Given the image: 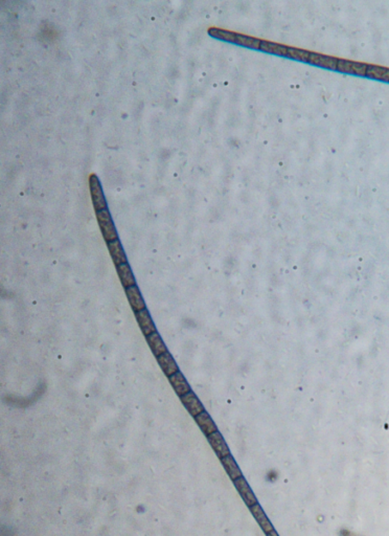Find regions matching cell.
<instances>
[{"label": "cell", "instance_id": "cell-1", "mask_svg": "<svg viewBox=\"0 0 389 536\" xmlns=\"http://www.w3.org/2000/svg\"><path fill=\"white\" fill-rule=\"evenodd\" d=\"M95 214H96V219H97V222H99L100 229L102 231L105 241L109 243V242H113L118 240L117 232L115 230L114 223L112 221V218H111L108 207L105 209L99 210V211H95Z\"/></svg>", "mask_w": 389, "mask_h": 536}, {"label": "cell", "instance_id": "cell-2", "mask_svg": "<svg viewBox=\"0 0 389 536\" xmlns=\"http://www.w3.org/2000/svg\"><path fill=\"white\" fill-rule=\"evenodd\" d=\"M88 182H89V190H90L91 200H92L94 210L99 211V210L107 208L108 207L107 201H106L99 177H97L96 174L92 173L88 177Z\"/></svg>", "mask_w": 389, "mask_h": 536}, {"label": "cell", "instance_id": "cell-3", "mask_svg": "<svg viewBox=\"0 0 389 536\" xmlns=\"http://www.w3.org/2000/svg\"><path fill=\"white\" fill-rule=\"evenodd\" d=\"M368 65L358 62H352L346 60H338L337 70L343 74L365 76Z\"/></svg>", "mask_w": 389, "mask_h": 536}, {"label": "cell", "instance_id": "cell-4", "mask_svg": "<svg viewBox=\"0 0 389 536\" xmlns=\"http://www.w3.org/2000/svg\"><path fill=\"white\" fill-rule=\"evenodd\" d=\"M308 63L313 64V65L318 66V67H322V68L332 69V70H337L338 59L330 57V56L321 55V53L311 52Z\"/></svg>", "mask_w": 389, "mask_h": 536}, {"label": "cell", "instance_id": "cell-5", "mask_svg": "<svg viewBox=\"0 0 389 536\" xmlns=\"http://www.w3.org/2000/svg\"><path fill=\"white\" fill-rule=\"evenodd\" d=\"M207 438H208V441H210L213 449L215 450V453L217 454V456L221 460L230 455L228 446L226 445V443H225V441L223 439V437H222V435L218 431L216 433L208 436Z\"/></svg>", "mask_w": 389, "mask_h": 536}, {"label": "cell", "instance_id": "cell-6", "mask_svg": "<svg viewBox=\"0 0 389 536\" xmlns=\"http://www.w3.org/2000/svg\"><path fill=\"white\" fill-rule=\"evenodd\" d=\"M180 398H181L183 405L186 407V410L192 417H197L199 414L204 412V407L202 403L191 391Z\"/></svg>", "mask_w": 389, "mask_h": 536}, {"label": "cell", "instance_id": "cell-7", "mask_svg": "<svg viewBox=\"0 0 389 536\" xmlns=\"http://www.w3.org/2000/svg\"><path fill=\"white\" fill-rule=\"evenodd\" d=\"M234 485L235 487H237L238 491L240 492V495L242 497V499L244 500V502L249 506V507H252L254 506L255 504H257V501H256V498L254 497L252 490L250 489L248 483L246 482V479L241 476L239 478H237L234 481Z\"/></svg>", "mask_w": 389, "mask_h": 536}, {"label": "cell", "instance_id": "cell-8", "mask_svg": "<svg viewBox=\"0 0 389 536\" xmlns=\"http://www.w3.org/2000/svg\"><path fill=\"white\" fill-rule=\"evenodd\" d=\"M135 316H136V319H137V323L138 325H140L143 333L147 336L153 334L154 332H156V327L154 325V323H153L151 316H150V313L147 309H144L142 310V311L140 312H136L135 313Z\"/></svg>", "mask_w": 389, "mask_h": 536}, {"label": "cell", "instance_id": "cell-9", "mask_svg": "<svg viewBox=\"0 0 389 536\" xmlns=\"http://www.w3.org/2000/svg\"><path fill=\"white\" fill-rule=\"evenodd\" d=\"M126 294H127L128 301L130 303V306L133 309V311H135V313L140 312V311H142V310L146 309V304H145L144 299H143L142 294L140 292V289H138L136 286L127 288L126 289Z\"/></svg>", "mask_w": 389, "mask_h": 536}, {"label": "cell", "instance_id": "cell-10", "mask_svg": "<svg viewBox=\"0 0 389 536\" xmlns=\"http://www.w3.org/2000/svg\"><path fill=\"white\" fill-rule=\"evenodd\" d=\"M169 379H170V383H171L173 389L175 390L176 394L178 395L179 397H182V396H184V395H186L187 393L190 392L189 385L187 384V382L185 380V378H184V376L182 375L181 372H177L176 374H174L171 377H169Z\"/></svg>", "mask_w": 389, "mask_h": 536}, {"label": "cell", "instance_id": "cell-11", "mask_svg": "<svg viewBox=\"0 0 389 536\" xmlns=\"http://www.w3.org/2000/svg\"><path fill=\"white\" fill-rule=\"evenodd\" d=\"M107 244H108V249H109V252H110V256H111V258H112V261H113V263L116 266H119L121 264L127 263L126 253H124V251L122 249V246H121V244L119 242V240H116V241H113V242H109Z\"/></svg>", "mask_w": 389, "mask_h": 536}, {"label": "cell", "instance_id": "cell-12", "mask_svg": "<svg viewBox=\"0 0 389 536\" xmlns=\"http://www.w3.org/2000/svg\"><path fill=\"white\" fill-rule=\"evenodd\" d=\"M157 360H158V363L160 365L161 370L163 371L164 375H166L168 377H171L172 375L176 374L178 371V366L175 362V360L173 359L172 355L169 353V352H166V353L162 354L161 356L157 357Z\"/></svg>", "mask_w": 389, "mask_h": 536}, {"label": "cell", "instance_id": "cell-13", "mask_svg": "<svg viewBox=\"0 0 389 536\" xmlns=\"http://www.w3.org/2000/svg\"><path fill=\"white\" fill-rule=\"evenodd\" d=\"M116 270H117L119 280L124 288L127 289V288L135 286V278L133 276L130 266L127 263L116 266Z\"/></svg>", "mask_w": 389, "mask_h": 536}, {"label": "cell", "instance_id": "cell-14", "mask_svg": "<svg viewBox=\"0 0 389 536\" xmlns=\"http://www.w3.org/2000/svg\"><path fill=\"white\" fill-rule=\"evenodd\" d=\"M250 510H251V513L256 518L257 523L260 524V526L264 530V532H265L266 534H268V533H270V532H272L274 530L273 526L271 525L269 519L267 518L265 512L263 511V509H262L261 506L258 504H255L254 506L250 507Z\"/></svg>", "mask_w": 389, "mask_h": 536}, {"label": "cell", "instance_id": "cell-15", "mask_svg": "<svg viewBox=\"0 0 389 536\" xmlns=\"http://www.w3.org/2000/svg\"><path fill=\"white\" fill-rule=\"evenodd\" d=\"M194 420H196V422L198 423V425L200 426L201 431L207 437L217 432V426L214 423L213 419L205 411L202 412L201 414H199L197 417H194Z\"/></svg>", "mask_w": 389, "mask_h": 536}, {"label": "cell", "instance_id": "cell-16", "mask_svg": "<svg viewBox=\"0 0 389 536\" xmlns=\"http://www.w3.org/2000/svg\"><path fill=\"white\" fill-rule=\"evenodd\" d=\"M147 342L153 352V354H154L155 356L159 357L161 356L162 354L166 353V347L163 343V341L161 340L160 335L157 333V332H154L153 334L147 336Z\"/></svg>", "mask_w": 389, "mask_h": 536}, {"label": "cell", "instance_id": "cell-17", "mask_svg": "<svg viewBox=\"0 0 389 536\" xmlns=\"http://www.w3.org/2000/svg\"><path fill=\"white\" fill-rule=\"evenodd\" d=\"M233 44L244 46V47H247V48L260 49L261 48V44H262V40L256 39L254 37H250V36H246V35H243V34L235 33Z\"/></svg>", "mask_w": 389, "mask_h": 536}, {"label": "cell", "instance_id": "cell-18", "mask_svg": "<svg viewBox=\"0 0 389 536\" xmlns=\"http://www.w3.org/2000/svg\"><path fill=\"white\" fill-rule=\"evenodd\" d=\"M288 48H289L288 46L283 45V44L273 43V42H269V41H262L260 49L268 53L281 56V57H287Z\"/></svg>", "mask_w": 389, "mask_h": 536}, {"label": "cell", "instance_id": "cell-19", "mask_svg": "<svg viewBox=\"0 0 389 536\" xmlns=\"http://www.w3.org/2000/svg\"><path fill=\"white\" fill-rule=\"evenodd\" d=\"M222 464H223V466L225 467L227 473L229 474V476L231 477V479H233V481H235V479L242 476V472L239 466L230 455L222 459Z\"/></svg>", "mask_w": 389, "mask_h": 536}, {"label": "cell", "instance_id": "cell-20", "mask_svg": "<svg viewBox=\"0 0 389 536\" xmlns=\"http://www.w3.org/2000/svg\"><path fill=\"white\" fill-rule=\"evenodd\" d=\"M365 76L377 80L389 81V69L378 66H368Z\"/></svg>", "mask_w": 389, "mask_h": 536}, {"label": "cell", "instance_id": "cell-21", "mask_svg": "<svg viewBox=\"0 0 389 536\" xmlns=\"http://www.w3.org/2000/svg\"><path fill=\"white\" fill-rule=\"evenodd\" d=\"M310 53L311 52L307 51V50L295 48V47H289L287 57L291 58V59L297 60V61H301V62H308L309 61V57H310Z\"/></svg>", "mask_w": 389, "mask_h": 536}, {"label": "cell", "instance_id": "cell-22", "mask_svg": "<svg viewBox=\"0 0 389 536\" xmlns=\"http://www.w3.org/2000/svg\"><path fill=\"white\" fill-rule=\"evenodd\" d=\"M267 536H279V535H277V533H276V532H275V531L273 530L272 532L268 533V534H267Z\"/></svg>", "mask_w": 389, "mask_h": 536}]
</instances>
